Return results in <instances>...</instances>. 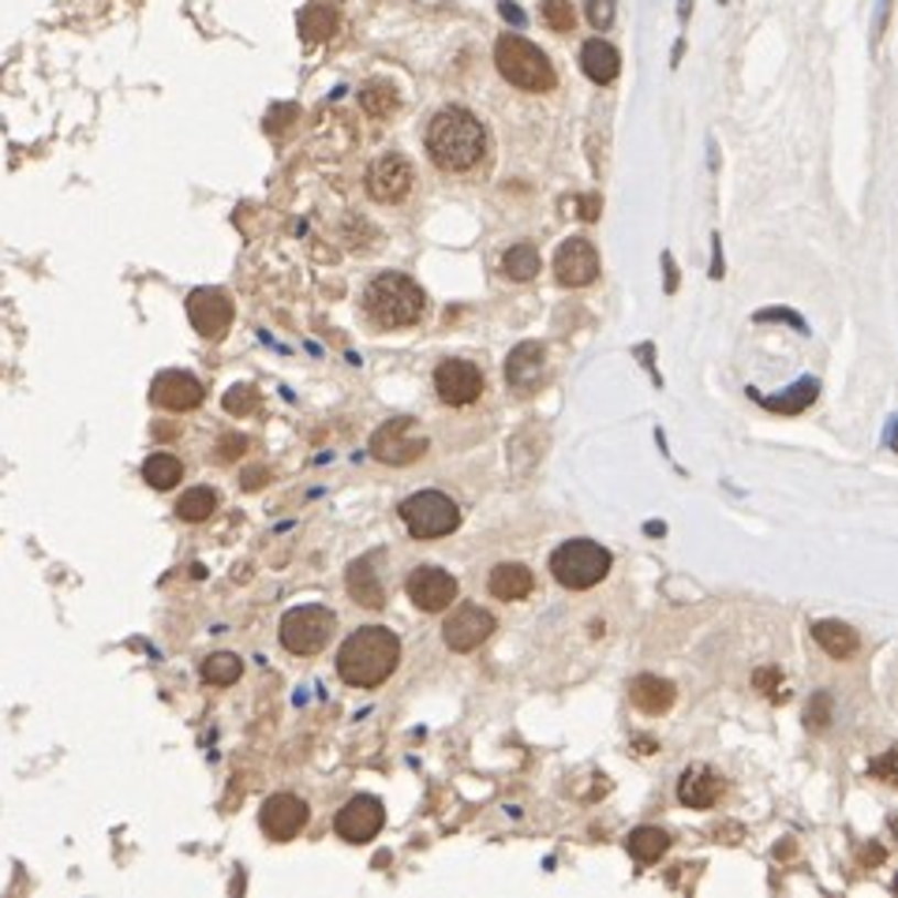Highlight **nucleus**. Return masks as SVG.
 <instances>
[{"label": "nucleus", "mask_w": 898, "mask_h": 898, "mask_svg": "<svg viewBox=\"0 0 898 898\" xmlns=\"http://www.w3.org/2000/svg\"><path fill=\"white\" fill-rule=\"evenodd\" d=\"M404 592H409V599L420 610L442 614L453 607V599H457V581H453L446 570H439V565H415V570L409 573V581H404Z\"/></svg>", "instance_id": "ddd939ff"}, {"label": "nucleus", "mask_w": 898, "mask_h": 898, "mask_svg": "<svg viewBox=\"0 0 898 898\" xmlns=\"http://www.w3.org/2000/svg\"><path fill=\"white\" fill-rule=\"evenodd\" d=\"M217 502H221V498H217V490L192 487V490H184V495H180L176 517H180V521H187V524H203V521H210V517H214Z\"/></svg>", "instance_id": "bb28decb"}, {"label": "nucleus", "mask_w": 898, "mask_h": 898, "mask_svg": "<svg viewBox=\"0 0 898 898\" xmlns=\"http://www.w3.org/2000/svg\"><path fill=\"white\" fill-rule=\"evenodd\" d=\"M629 701L645 715H663V712H670V704H674V685H670L667 678L640 674V678H632V685H629Z\"/></svg>", "instance_id": "412c9836"}, {"label": "nucleus", "mask_w": 898, "mask_h": 898, "mask_svg": "<svg viewBox=\"0 0 898 898\" xmlns=\"http://www.w3.org/2000/svg\"><path fill=\"white\" fill-rule=\"evenodd\" d=\"M484 371L472 359H442L434 367V393L450 409H465V404L484 397Z\"/></svg>", "instance_id": "9d476101"}, {"label": "nucleus", "mask_w": 898, "mask_h": 898, "mask_svg": "<svg viewBox=\"0 0 898 898\" xmlns=\"http://www.w3.org/2000/svg\"><path fill=\"white\" fill-rule=\"evenodd\" d=\"M423 307H428V296L415 285L409 273H375L364 289V315L371 318L378 329H401L412 326L423 318Z\"/></svg>", "instance_id": "7ed1b4c3"}, {"label": "nucleus", "mask_w": 898, "mask_h": 898, "mask_svg": "<svg viewBox=\"0 0 898 898\" xmlns=\"http://www.w3.org/2000/svg\"><path fill=\"white\" fill-rule=\"evenodd\" d=\"M532 588H535V576L521 562H502L490 570V595H495V599L521 603L532 595Z\"/></svg>", "instance_id": "6ab92c4d"}, {"label": "nucleus", "mask_w": 898, "mask_h": 898, "mask_svg": "<svg viewBox=\"0 0 898 898\" xmlns=\"http://www.w3.org/2000/svg\"><path fill=\"white\" fill-rule=\"evenodd\" d=\"M610 562H614V558H610L607 547L592 543V539H570V543H562L551 554V573H554V581L562 584V588L588 592L610 573Z\"/></svg>", "instance_id": "39448f33"}, {"label": "nucleus", "mask_w": 898, "mask_h": 898, "mask_svg": "<svg viewBox=\"0 0 898 898\" xmlns=\"http://www.w3.org/2000/svg\"><path fill=\"white\" fill-rule=\"evenodd\" d=\"M428 154L442 173H472L487 158V128L465 106H446L428 125Z\"/></svg>", "instance_id": "f257e3e1"}, {"label": "nucleus", "mask_w": 898, "mask_h": 898, "mask_svg": "<svg viewBox=\"0 0 898 898\" xmlns=\"http://www.w3.org/2000/svg\"><path fill=\"white\" fill-rule=\"evenodd\" d=\"M502 15L513 19V23H521V12H517V4H502Z\"/></svg>", "instance_id": "ea45409f"}, {"label": "nucleus", "mask_w": 898, "mask_h": 898, "mask_svg": "<svg viewBox=\"0 0 898 898\" xmlns=\"http://www.w3.org/2000/svg\"><path fill=\"white\" fill-rule=\"evenodd\" d=\"M401 663V640L386 626H364L337 651V674L353 689H378Z\"/></svg>", "instance_id": "f03ea898"}, {"label": "nucleus", "mask_w": 898, "mask_h": 898, "mask_svg": "<svg viewBox=\"0 0 898 898\" xmlns=\"http://www.w3.org/2000/svg\"><path fill=\"white\" fill-rule=\"evenodd\" d=\"M539 19H543L554 34H570L576 26V8L573 0H539Z\"/></svg>", "instance_id": "2f4dec72"}, {"label": "nucleus", "mask_w": 898, "mask_h": 898, "mask_svg": "<svg viewBox=\"0 0 898 898\" xmlns=\"http://www.w3.org/2000/svg\"><path fill=\"white\" fill-rule=\"evenodd\" d=\"M809 718H812V726H816V731H824V726H827V696H816V712H812Z\"/></svg>", "instance_id": "58836bf2"}, {"label": "nucleus", "mask_w": 898, "mask_h": 898, "mask_svg": "<svg viewBox=\"0 0 898 898\" xmlns=\"http://www.w3.org/2000/svg\"><path fill=\"white\" fill-rule=\"evenodd\" d=\"M723 798V775L712 771L707 764H693L678 779V801L685 809H712Z\"/></svg>", "instance_id": "a211bd4d"}, {"label": "nucleus", "mask_w": 898, "mask_h": 898, "mask_svg": "<svg viewBox=\"0 0 898 898\" xmlns=\"http://www.w3.org/2000/svg\"><path fill=\"white\" fill-rule=\"evenodd\" d=\"M244 446H248V439H240V434H225V439L217 442V450H221L217 457H221V461H236L244 453Z\"/></svg>", "instance_id": "f704fd0d"}, {"label": "nucleus", "mask_w": 898, "mask_h": 898, "mask_svg": "<svg viewBox=\"0 0 898 898\" xmlns=\"http://www.w3.org/2000/svg\"><path fill=\"white\" fill-rule=\"evenodd\" d=\"M255 404H259V390H255V386H232V390L225 393V412L232 415H248L255 412Z\"/></svg>", "instance_id": "473e14b6"}, {"label": "nucleus", "mask_w": 898, "mask_h": 898, "mask_svg": "<svg viewBox=\"0 0 898 898\" xmlns=\"http://www.w3.org/2000/svg\"><path fill=\"white\" fill-rule=\"evenodd\" d=\"M495 632V614L484 607H457L442 626V640L450 651H476Z\"/></svg>", "instance_id": "dca6fc26"}, {"label": "nucleus", "mask_w": 898, "mask_h": 898, "mask_svg": "<svg viewBox=\"0 0 898 898\" xmlns=\"http://www.w3.org/2000/svg\"><path fill=\"white\" fill-rule=\"evenodd\" d=\"M401 521L412 539H442L457 532L461 509L450 495H442V490H420V495L401 502Z\"/></svg>", "instance_id": "423d86ee"}, {"label": "nucleus", "mask_w": 898, "mask_h": 898, "mask_svg": "<svg viewBox=\"0 0 898 898\" xmlns=\"http://www.w3.org/2000/svg\"><path fill=\"white\" fill-rule=\"evenodd\" d=\"M143 479L154 490H173L180 479H184V465H180V457H173V453H150L143 461Z\"/></svg>", "instance_id": "cd10ccee"}, {"label": "nucleus", "mask_w": 898, "mask_h": 898, "mask_svg": "<svg viewBox=\"0 0 898 898\" xmlns=\"http://www.w3.org/2000/svg\"><path fill=\"white\" fill-rule=\"evenodd\" d=\"M240 674H244V663H240V656H232V651H214V656L203 663V682H210V685H232V682H240Z\"/></svg>", "instance_id": "7c9ffc66"}, {"label": "nucleus", "mask_w": 898, "mask_h": 898, "mask_svg": "<svg viewBox=\"0 0 898 898\" xmlns=\"http://www.w3.org/2000/svg\"><path fill=\"white\" fill-rule=\"evenodd\" d=\"M812 637H816V645L824 648L831 659H850L857 648H862L857 629H850L846 621H816V626H812Z\"/></svg>", "instance_id": "b1692460"}, {"label": "nucleus", "mask_w": 898, "mask_h": 898, "mask_svg": "<svg viewBox=\"0 0 898 898\" xmlns=\"http://www.w3.org/2000/svg\"><path fill=\"white\" fill-rule=\"evenodd\" d=\"M576 206H581V217H584V221H595V217H599V198H595V195L576 198Z\"/></svg>", "instance_id": "4c0bfd02"}, {"label": "nucleus", "mask_w": 898, "mask_h": 898, "mask_svg": "<svg viewBox=\"0 0 898 898\" xmlns=\"http://www.w3.org/2000/svg\"><path fill=\"white\" fill-rule=\"evenodd\" d=\"M337 31V8L326 4V0H315V4L304 8V15H300V34L307 37V42H326V37H334Z\"/></svg>", "instance_id": "a878e982"}, {"label": "nucleus", "mask_w": 898, "mask_h": 898, "mask_svg": "<svg viewBox=\"0 0 898 898\" xmlns=\"http://www.w3.org/2000/svg\"><path fill=\"white\" fill-rule=\"evenodd\" d=\"M539 371H543V345L535 342H521L506 359V382L513 390H528L539 378Z\"/></svg>", "instance_id": "5701e85b"}, {"label": "nucleus", "mask_w": 898, "mask_h": 898, "mask_svg": "<svg viewBox=\"0 0 898 898\" xmlns=\"http://www.w3.org/2000/svg\"><path fill=\"white\" fill-rule=\"evenodd\" d=\"M337 629V614L329 607H318V603H307V607H292L285 618H281V645L292 656H315L329 645Z\"/></svg>", "instance_id": "0eeeda50"}, {"label": "nucleus", "mask_w": 898, "mask_h": 898, "mask_svg": "<svg viewBox=\"0 0 898 898\" xmlns=\"http://www.w3.org/2000/svg\"><path fill=\"white\" fill-rule=\"evenodd\" d=\"M554 273H558V281L570 289L592 285V281L599 278V251H595V244L584 240V236L565 240L554 255Z\"/></svg>", "instance_id": "2eb2a0df"}, {"label": "nucleus", "mask_w": 898, "mask_h": 898, "mask_svg": "<svg viewBox=\"0 0 898 898\" xmlns=\"http://www.w3.org/2000/svg\"><path fill=\"white\" fill-rule=\"evenodd\" d=\"M359 106H364L367 117L375 120H386L393 117L397 106H401V98H397V87L386 79H367L364 87H359Z\"/></svg>", "instance_id": "393cba45"}, {"label": "nucleus", "mask_w": 898, "mask_h": 898, "mask_svg": "<svg viewBox=\"0 0 898 898\" xmlns=\"http://www.w3.org/2000/svg\"><path fill=\"white\" fill-rule=\"evenodd\" d=\"M539 267H543V262H539L535 244H513V248L502 255V273L509 281H532Z\"/></svg>", "instance_id": "c756f323"}, {"label": "nucleus", "mask_w": 898, "mask_h": 898, "mask_svg": "<svg viewBox=\"0 0 898 898\" xmlns=\"http://www.w3.org/2000/svg\"><path fill=\"white\" fill-rule=\"evenodd\" d=\"M412 184H415V169L404 154H378L364 176L367 195L382 206L404 203V198L412 195Z\"/></svg>", "instance_id": "1a4fd4ad"}, {"label": "nucleus", "mask_w": 898, "mask_h": 898, "mask_svg": "<svg viewBox=\"0 0 898 898\" xmlns=\"http://www.w3.org/2000/svg\"><path fill=\"white\" fill-rule=\"evenodd\" d=\"M386 824V809H382V801L375 798V793H356L348 805L337 812V820H334V827H337V835L345 839V843H371V839L382 831Z\"/></svg>", "instance_id": "4468645a"}, {"label": "nucleus", "mask_w": 898, "mask_h": 898, "mask_svg": "<svg viewBox=\"0 0 898 898\" xmlns=\"http://www.w3.org/2000/svg\"><path fill=\"white\" fill-rule=\"evenodd\" d=\"M626 850H629L632 857H637V862L651 865V862H659V857H663L667 850H670V835H667L663 827H637L626 839Z\"/></svg>", "instance_id": "c85d7f7f"}, {"label": "nucleus", "mask_w": 898, "mask_h": 898, "mask_svg": "<svg viewBox=\"0 0 898 898\" xmlns=\"http://www.w3.org/2000/svg\"><path fill=\"white\" fill-rule=\"evenodd\" d=\"M203 397H206L203 382L187 371H162L150 382V401L165 412H192L203 404Z\"/></svg>", "instance_id": "f3484780"}, {"label": "nucleus", "mask_w": 898, "mask_h": 898, "mask_svg": "<svg viewBox=\"0 0 898 898\" xmlns=\"http://www.w3.org/2000/svg\"><path fill=\"white\" fill-rule=\"evenodd\" d=\"M779 682H782V674H779V670H775V667L756 670V689H760V693L775 696V689H779Z\"/></svg>", "instance_id": "c9c22d12"}, {"label": "nucleus", "mask_w": 898, "mask_h": 898, "mask_svg": "<svg viewBox=\"0 0 898 898\" xmlns=\"http://www.w3.org/2000/svg\"><path fill=\"white\" fill-rule=\"evenodd\" d=\"M345 584H348V595H353L359 607H367V610H382L386 607V592H382V584H378V576H375L367 558H359V562L348 565Z\"/></svg>", "instance_id": "4be33fe9"}, {"label": "nucleus", "mask_w": 898, "mask_h": 898, "mask_svg": "<svg viewBox=\"0 0 898 898\" xmlns=\"http://www.w3.org/2000/svg\"><path fill=\"white\" fill-rule=\"evenodd\" d=\"M259 827L273 843H289L307 827V801L296 793H273L259 809Z\"/></svg>", "instance_id": "f8f14e48"}, {"label": "nucleus", "mask_w": 898, "mask_h": 898, "mask_svg": "<svg viewBox=\"0 0 898 898\" xmlns=\"http://www.w3.org/2000/svg\"><path fill=\"white\" fill-rule=\"evenodd\" d=\"M232 315L236 307L225 289H195L192 296H187V318H192V326L206 342H221L232 326Z\"/></svg>", "instance_id": "9b49d317"}, {"label": "nucleus", "mask_w": 898, "mask_h": 898, "mask_svg": "<svg viewBox=\"0 0 898 898\" xmlns=\"http://www.w3.org/2000/svg\"><path fill=\"white\" fill-rule=\"evenodd\" d=\"M584 15H588L595 31H607L614 23V0H584Z\"/></svg>", "instance_id": "72a5a7b5"}, {"label": "nucleus", "mask_w": 898, "mask_h": 898, "mask_svg": "<svg viewBox=\"0 0 898 898\" xmlns=\"http://www.w3.org/2000/svg\"><path fill=\"white\" fill-rule=\"evenodd\" d=\"M428 453V439L415 431V420L397 415L371 434V457L382 465H412Z\"/></svg>", "instance_id": "6e6552de"}, {"label": "nucleus", "mask_w": 898, "mask_h": 898, "mask_svg": "<svg viewBox=\"0 0 898 898\" xmlns=\"http://www.w3.org/2000/svg\"><path fill=\"white\" fill-rule=\"evenodd\" d=\"M581 68H584V75H588L592 83L607 87V83L618 79L621 56H618V50H614L610 42H603V37H592V42H584V50H581Z\"/></svg>", "instance_id": "aec40b11"}, {"label": "nucleus", "mask_w": 898, "mask_h": 898, "mask_svg": "<svg viewBox=\"0 0 898 898\" xmlns=\"http://www.w3.org/2000/svg\"><path fill=\"white\" fill-rule=\"evenodd\" d=\"M868 771H876L884 782H895V753H884L880 760H873L868 764Z\"/></svg>", "instance_id": "e433bc0d"}, {"label": "nucleus", "mask_w": 898, "mask_h": 898, "mask_svg": "<svg viewBox=\"0 0 898 898\" xmlns=\"http://www.w3.org/2000/svg\"><path fill=\"white\" fill-rule=\"evenodd\" d=\"M495 68L509 83V87L528 90V94H547V90H554V83H558L551 56L539 50V45L528 42V37H521V34L498 37Z\"/></svg>", "instance_id": "20e7f679"}]
</instances>
